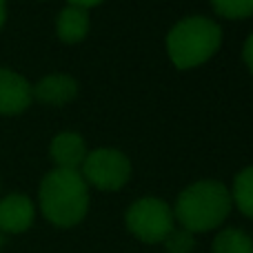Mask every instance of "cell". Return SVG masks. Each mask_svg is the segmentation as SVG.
<instances>
[{
	"instance_id": "cell-1",
	"label": "cell",
	"mask_w": 253,
	"mask_h": 253,
	"mask_svg": "<svg viewBox=\"0 0 253 253\" xmlns=\"http://www.w3.org/2000/svg\"><path fill=\"white\" fill-rule=\"evenodd\" d=\"M38 200L49 222L56 227H74L87 215L89 187L80 171L56 167L40 182Z\"/></svg>"
},
{
	"instance_id": "cell-2",
	"label": "cell",
	"mask_w": 253,
	"mask_h": 253,
	"mask_svg": "<svg viewBox=\"0 0 253 253\" xmlns=\"http://www.w3.org/2000/svg\"><path fill=\"white\" fill-rule=\"evenodd\" d=\"M231 191L218 180H198L182 189L173 207V218L191 233L211 231L227 220Z\"/></svg>"
},
{
	"instance_id": "cell-3",
	"label": "cell",
	"mask_w": 253,
	"mask_h": 253,
	"mask_svg": "<svg viewBox=\"0 0 253 253\" xmlns=\"http://www.w3.org/2000/svg\"><path fill=\"white\" fill-rule=\"evenodd\" d=\"M222 42V31L207 16H187L167 34V53L178 69H189L209 60Z\"/></svg>"
},
{
	"instance_id": "cell-4",
	"label": "cell",
	"mask_w": 253,
	"mask_h": 253,
	"mask_svg": "<svg viewBox=\"0 0 253 253\" xmlns=\"http://www.w3.org/2000/svg\"><path fill=\"white\" fill-rule=\"evenodd\" d=\"M173 209L160 198H140L126 209V229L142 242H162L173 229Z\"/></svg>"
},
{
	"instance_id": "cell-5",
	"label": "cell",
	"mask_w": 253,
	"mask_h": 253,
	"mask_svg": "<svg viewBox=\"0 0 253 253\" xmlns=\"http://www.w3.org/2000/svg\"><path fill=\"white\" fill-rule=\"evenodd\" d=\"M80 175L87 184L102 189V191H116L125 187L131 175V162L120 149L114 147H100L87 151L80 167Z\"/></svg>"
},
{
	"instance_id": "cell-6",
	"label": "cell",
	"mask_w": 253,
	"mask_h": 253,
	"mask_svg": "<svg viewBox=\"0 0 253 253\" xmlns=\"http://www.w3.org/2000/svg\"><path fill=\"white\" fill-rule=\"evenodd\" d=\"M31 84L25 76L0 67V114L13 116L31 105Z\"/></svg>"
},
{
	"instance_id": "cell-7",
	"label": "cell",
	"mask_w": 253,
	"mask_h": 253,
	"mask_svg": "<svg viewBox=\"0 0 253 253\" xmlns=\"http://www.w3.org/2000/svg\"><path fill=\"white\" fill-rule=\"evenodd\" d=\"M34 202L22 193H11V196L0 200V231L4 233H22L34 222Z\"/></svg>"
},
{
	"instance_id": "cell-8",
	"label": "cell",
	"mask_w": 253,
	"mask_h": 253,
	"mask_svg": "<svg viewBox=\"0 0 253 253\" xmlns=\"http://www.w3.org/2000/svg\"><path fill=\"white\" fill-rule=\"evenodd\" d=\"M31 96L44 105H67L78 96V83L69 74H49L31 87Z\"/></svg>"
},
{
	"instance_id": "cell-9",
	"label": "cell",
	"mask_w": 253,
	"mask_h": 253,
	"mask_svg": "<svg viewBox=\"0 0 253 253\" xmlns=\"http://www.w3.org/2000/svg\"><path fill=\"white\" fill-rule=\"evenodd\" d=\"M49 153H51V160L56 162L58 169L80 171L84 156H87L84 138L76 131H60L53 135L51 144H49Z\"/></svg>"
},
{
	"instance_id": "cell-10",
	"label": "cell",
	"mask_w": 253,
	"mask_h": 253,
	"mask_svg": "<svg viewBox=\"0 0 253 253\" xmlns=\"http://www.w3.org/2000/svg\"><path fill=\"white\" fill-rule=\"evenodd\" d=\"M56 31L62 42H80L89 31V11L74 7V4L60 9V13L56 18Z\"/></svg>"
},
{
	"instance_id": "cell-11",
	"label": "cell",
	"mask_w": 253,
	"mask_h": 253,
	"mask_svg": "<svg viewBox=\"0 0 253 253\" xmlns=\"http://www.w3.org/2000/svg\"><path fill=\"white\" fill-rule=\"evenodd\" d=\"M231 191V202L247 215L253 218V165L245 167L242 171H238V175L233 178Z\"/></svg>"
},
{
	"instance_id": "cell-12",
	"label": "cell",
	"mask_w": 253,
	"mask_h": 253,
	"mask_svg": "<svg viewBox=\"0 0 253 253\" xmlns=\"http://www.w3.org/2000/svg\"><path fill=\"white\" fill-rule=\"evenodd\" d=\"M213 253H253V238L236 227L222 229L213 240Z\"/></svg>"
},
{
	"instance_id": "cell-13",
	"label": "cell",
	"mask_w": 253,
	"mask_h": 253,
	"mask_svg": "<svg viewBox=\"0 0 253 253\" xmlns=\"http://www.w3.org/2000/svg\"><path fill=\"white\" fill-rule=\"evenodd\" d=\"M162 242H165L167 253H191L196 249V238H193V233L182 227L180 229L173 227Z\"/></svg>"
},
{
	"instance_id": "cell-14",
	"label": "cell",
	"mask_w": 253,
	"mask_h": 253,
	"mask_svg": "<svg viewBox=\"0 0 253 253\" xmlns=\"http://www.w3.org/2000/svg\"><path fill=\"white\" fill-rule=\"evenodd\" d=\"M211 4L224 18H247L253 13V0H211Z\"/></svg>"
},
{
	"instance_id": "cell-15",
	"label": "cell",
	"mask_w": 253,
	"mask_h": 253,
	"mask_svg": "<svg viewBox=\"0 0 253 253\" xmlns=\"http://www.w3.org/2000/svg\"><path fill=\"white\" fill-rule=\"evenodd\" d=\"M242 58H245V65L249 67V71L253 74V34H249V38L245 40V47H242Z\"/></svg>"
},
{
	"instance_id": "cell-16",
	"label": "cell",
	"mask_w": 253,
	"mask_h": 253,
	"mask_svg": "<svg viewBox=\"0 0 253 253\" xmlns=\"http://www.w3.org/2000/svg\"><path fill=\"white\" fill-rule=\"evenodd\" d=\"M69 4H74V7H80V9H89V7H96V4H100L102 0H67Z\"/></svg>"
},
{
	"instance_id": "cell-17",
	"label": "cell",
	"mask_w": 253,
	"mask_h": 253,
	"mask_svg": "<svg viewBox=\"0 0 253 253\" xmlns=\"http://www.w3.org/2000/svg\"><path fill=\"white\" fill-rule=\"evenodd\" d=\"M4 20H7V0H0V29H2Z\"/></svg>"
}]
</instances>
